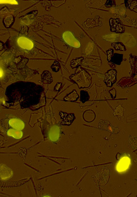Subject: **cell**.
<instances>
[{
    "mask_svg": "<svg viewBox=\"0 0 137 197\" xmlns=\"http://www.w3.org/2000/svg\"><path fill=\"white\" fill-rule=\"evenodd\" d=\"M63 38L67 44L71 46L78 48L80 47V43L74 37L70 32H65L63 35Z\"/></svg>",
    "mask_w": 137,
    "mask_h": 197,
    "instance_id": "obj_1",
    "label": "cell"
},
{
    "mask_svg": "<svg viewBox=\"0 0 137 197\" xmlns=\"http://www.w3.org/2000/svg\"><path fill=\"white\" fill-rule=\"evenodd\" d=\"M9 136L16 139H19L22 137L23 133L20 131L15 130L14 129H10L7 132Z\"/></svg>",
    "mask_w": 137,
    "mask_h": 197,
    "instance_id": "obj_6",
    "label": "cell"
},
{
    "mask_svg": "<svg viewBox=\"0 0 137 197\" xmlns=\"http://www.w3.org/2000/svg\"><path fill=\"white\" fill-rule=\"evenodd\" d=\"M59 131L57 127H53L50 130L49 136L50 138L53 141H56L59 137Z\"/></svg>",
    "mask_w": 137,
    "mask_h": 197,
    "instance_id": "obj_5",
    "label": "cell"
},
{
    "mask_svg": "<svg viewBox=\"0 0 137 197\" xmlns=\"http://www.w3.org/2000/svg\"><path fill=\"white\" fill-rule=\"evenodd\" d=\"M17 43L19 47L23 49L31 50L33 47V42L24 37H21L18 39Z\"/></svg>",
    "mask_w": 137,
    "mask_h": 197,
    "instance_id": "obj_3",
    "label": "cell"
},
{
    "mask_svg": "<svg viewBox=\"0 0 137 197\" xmlns=\"http://www.w3.org/2000/svg\"><path fill=\"white\" fill-rule=\"evenodd\" d=\"M10 125L17 130H21L24 128V124L21 120L17 119H12L9 122Z\"/></svg>",
    "mask_w": 137,
    "mask_h": 197,
    "instance_id": "obj_4",
    "label": "cell"
},
{
    "mask_svg": "<svg viewBox=\"0 0 137 197\" xmlns=\"http://www.w3.org/2000/svg\"><path fill=\"white\" fill-rule=\"evenodd\" d=\"M4 75V72H3V70H2L0 68V78H1L2 77H3V76Z\"/></svg>",
    "mask_w": 137,
    "mask_h": 197,
    "instance_id": "obj_7",
    "label": "cell"
},
{
    "mask_svg": "<svg viewBox=\"0 0 137 197\" xmlns=\"http://www.w3.org/2000/svg\"><path fill=\"white\" fill-rule=\"evenodd\" d=\"M131 164V160L128 156L122 157L116 165V170L119 172H124L128 169Z\"/></svg>",
    "mask_w": 137,
    "mask_h": 197,
    "instance_id": "obj_2",
    "label": "cell"
}]
</instances>
